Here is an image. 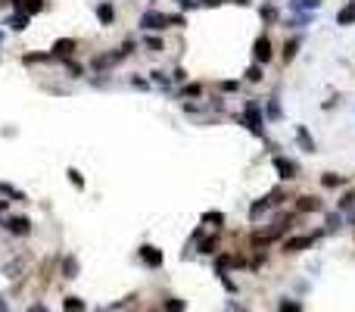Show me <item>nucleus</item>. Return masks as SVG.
Instances as JSON below:
<instances>
[{
	"mask_svg": "<svg viewBox=\"0 0 355 312\" xmlns=\"http://www.w3.org/2000/svg\"><path fill=\"white\" fill-rule=\"evenodd\" d=\"M237 122L240 125H246L256 138H262L265 134V115H262V103L259 100H246L243 103V112L237 115Z\"/></svg>",
	"mask_w": 355,
	"mask_h": 312,
	"instance_id": "f257e3e1",
	"label": "nucleus"
},
{
	"mask_svg": "<svg viewBox=\"0 0 355 312\" xmlns=\"http://www.w3.org/2000/svg\"><path fill=\"white\" fill-rule=\"evenodd\" d=\"M169 25V13H159V10H147L140 16V28L143 31H162Z\"/></svg>",
	"mask_w": 355,
	"mask_h": 312,
	"instance_id": "f03ea898",
	"label": "nucleus"
},
{
	"mask_svg": "<svg viewBox=\"0 0 355 312\" xmlns=\"http://www.w3.org/2000/svg\"><path fill=\"white\" fill-rule=\"evenodd\" d=\"M271 56H274V50H271V37H268V34H259L256 41H253V60H256L259 66H265Z\"/></svg>",
	"mask_w": 355,
	"mask_h": 312,
	"instance_id": "7ed1b4c3",
	"label": "nucleus"
},
{
	"mask_svg": "<svg viewBox=\"0 0 355 312\" xmlns=\"http://www.w3.org/2000/svg\"><path fill=\"white\" fill-rule=\"evenodd\" d=\"M274 172H278V178L281 181H293L296 178V163L293 160H287V156H274Z\"/></svg>",
	"mask_w": 355,
	"mask_h": 312,
	"instance_id": "20e7f679",
	"label": "nucleus"
},
{
	"mask_svg": "<svg viewBox=\"0 0 355 312\" xmlns=\"http://www.w3.org/2000/svg\"><path fill=\"white\" fill-rule=\"evenodd\" d=\"M137 256H140V259H143V265H150V268H159V265L165 262L162 250H156V247H150V244H143V247L137 250Z\"/></svg>",
	"mask_w": 355,
	"mask_h": 312,
	"instance_id": "39448f33",
	"label": "nucleus"
},
{
	"mask_svg": "<svg viewBox=\"0 0 355 312\" xmlns=\"http://www.w3.org/2000/svg\"><path fill=\"white\" fill-rule=\"evenodd\" d=\"M97 22L103 25V28H109L112 22H115V4H112V0H103V4H97Z\"/></svg>",
	"mask_w": 355,
	"mask_h": 312,
	"instance_id": "423d86ee",
	"label": "nucleus"
},
{
	"mask_svg": "<svg viewBox=\"0 0 355 312\" xmlns=\"http://www.w3.org/2000/svg\"><path fill=\"white\" fill-rule=\"evenodd\" d=\"M4 228H7L10 234H19V238H25V234L31 231V222H28L25 216H10V219L4 222Z\"/></svg>",
	"mask_w": 355,
	"mask_h": 312,
	"instance_id": "0eeeda50",
	"label": "nucleus"
},
{
	"mask_svg": "<svg viewBox=\"0 0 355 312\" xmlns=\"http://www.w3.org/2000/svg\"><path fill=\"white\" fill-rule=\"evenodd\" d=\"M315 238H318V234H302V238H287V241H284V253H299V250L311 247V244H315Z\"/></svg>",
	"mask_w": 355,
	"mask_h": 312,
	"instance_id": "6e6552de",
	"label": "nucleus"
},
{
	"mask_svg": "<svg viewBox=\"0 0 355 312\" xmlns=\"http://www.w3.org/2000/svg\"><path fill=\"white\" fill-rule=\"evenodd\" d=\"M324 203L318 197H308V193H302V197L296 200V212H321Z\"/></svg>",
	"mask_w": 355,
	"mask_h": 312,
	"instance_id": "1a4fd4ad",
	"label": "nucleus"
},
{
	"mask_svg": "<svg viewBox=\"0 0 355 312\" xmlns=\"http://www.w3.org/2000/svg\"><path fill=\"white\" fill-rule=\"evenodd\" d=\"M296 144L302 147V153H315V138L308 134L305 125H296Z\"/></svg>",
	"mask_w": 355,
	"mask_h": 312,
	"instance_id": "9d476101",
	"label": "nucleus"
},
{
	"mask_svg": "<svg viewBox=\"0 0 355 312\" xmlns=\"http://www.w3.org/2000/svg\"><path fill=\"white\" fill-rule=\"evenodd\" d=\"M4 25H7L10 31H25V28H28V13H16V16H7V19H4Z\"/></svg>",
	"mask_w": 355,
	"mask_h": 312,
	"instance_id": "9b49d317",
	"label": "nucleus"
},
{
	"mask_svg": "<svg viewBox=\"0 0 355 312\" xmlns=\"http://www.w3.org/2000/svg\"><path fill=\"white\" fill-rule=\"evenodd\" d=\"M72 50H75V41H72V37H62V41L53 44V53H50V56H62V60H69Z\"/></svg>",
	"mask_w": 355,
	"mask_h": 312,
	"instance_id": "f8f14e48",
	"label": "nucleus"
},
{
	"mask_svg": "<svg viewBox=\"0 0 355 312\" xmlns=\"http://www.w3.org/2000/svg\"><path fill=\"white\" fill-rule=\"evenodd\" d=\"M337 25H355V0H349V4L337 13Z\"/></svg>",
	"mask_w": 355,
	"mask_h": 312,
	"instance_id": "ddd939ff",
	"label": "nucleus"
},
{
	"mask_svg": "<svg viewBox=\"0 0 355 312\" xmlns=\"http://www.w3.org/2000/svg\"><path fill=\"white\" fill-rule=\"evenodd\" d=\"M318 7H321V0H290L293 13H315Z\"/></svg>",
	"mask_w": 355,
	"mask_h": 312,
	"instance_id": "4468645a",
	"label": "nucleus"
},
{
	"mask_svg": "<svg viewBox=\"0 0 355 312\" xmlns=\"http://www.w3.org/2000/svg\"><path fill=\"white\" fill-rule=\"evenodd\" d=\"M143 47H147L150 53H162V50H165V41H162L159 34H147V37H143Z\"/></svg>",
	"mask_w": 355,
	"mask_h": 312,
	"instance_id": "2eb2a0df",
	"label": "nucleus"
},
{
	"mask_svg": "<svg viewBox=\"0 0 355 312\" xmlns=\"http://www.w3.org/2000/svg\"><path fill=\"white\" fill-rule=\"evenodd\" d=\"M281 97H268V103H265V112H268V119L271 122H281V103H278Z\"/></svg>",
	"mask_w": 355,
	"mask_h": 312,
	"instance_id": "dca6fc26",
	"label": "nucleus"
},
{
	"mask_svg": "<svg viewBox=\"0 0 355 312\" xmlns=\"http://www.w3.org/2000/svg\"><path fill=\"white\" fill-rule=\"evenodd\" d=\"M299 44H302V37H290V41L284 44V63H293V60H296Z\"/></svg>",
	"mask_w": 355,
	"mask_h": 312,
	"instance_id": "f3484780",
	"label": "nucleus"
},
{
	"mask_svg": "<svg viewBox=\"0 0 355 312\" xmlns=\"http://www.w3.org/2000/svg\"><path fill=\"white\" fill-rule=\"evenodd\" d=\"M321 184H324V187H340V184H346V178L337 175V172H324V175H321Z\"/></svg>",
	"mask_w": 355,
	"mask_h": 312,
	"instance_id": "a211bd4d",
	"label": "nucleus"
},
{
	"mask_svg": "<svg viewBox=\"0 0 355 312\" xmlns=\"http://www.w3.org/2000/svg\"><path fill=\"white\" fill-rule=\"evenodd\" d=\"M162 309H165V312H184V309H187V303H184V300H178V297H169V300L162 303Z\"/></svg>",
	"mask_w": 355,
	"mask_h": 312,
	"instance_id": "6ab92c4d",
	"label": "nucleus"
},
{
	"mask_svg": "<svg viewBox=\"0 0 355 312\" xmlns=\"http://www.w3.org/2000/svg\"><path fill=\"white\" fill-rule=\"evenodd\" d=\"M150 78H153V85H159V88H169V85H172V78H169L162 69H153V72H150Z\"/></svg>",
	"mask_w": 355,
	"mask_h": 312,
	"instance_id": "aec40b11",
	"label": "nucleus"
},
{
	"mask_svg": "<svg viewBox=\"0 0 355 312\" xmlns=\"http://www.w3.org/2000/svg\"><path fill=\"white\" fill-rule=\"evenodd\" d=\"M262 78H265V72H262V66H259V63H253V66L246 69V82H253V85H259V82H262Z\"/></svg>",
	"mask_w": 355,
	"mask_h": 312,
	"instance_id": "412c9836",
	"label": "nucleus"
},
{
	"mask_svg": "<svg viewBox=\"0 0 355 312\" xmlns=\"http://www.w3.org/2000/svg\"><path fill=\"white\" fill-rule=\"evenodd\" d=\"M259 16H262L265 22H278V10H274V4H265V7L259 10Z\"/></svg>",
	"mask_w": 355,
	"mask_h": 312,
	"instance_id": "4be33fe9",
	"label": "nucleus"
},
{
	"mask_svg": "<svg viewBox=\"0 0 355 312\" xmlns=\"http://www.w3.org/2000/svg\"><path fill=\"white\" fill-rule=\"evenodd\" d=\"M66 175H69V181H72L78 190H85V178H81V172H78V169H66Z\"/></svg>",
	"mask_w": 355,
	"mask_h": 312,
	"instance_id": "5701e85b",
	"label": "nucleus"
},
{
	"mask_svg": "<svg viewBox=\"0 0 355 312\" xmlns=\"http://www.w3.org/2000/svg\"><path fill=\"white\" fill-rule=\"evenodd\" d=\"M0 193H7V197H13V200H25V193H22V190L10 187V184H4V181H0Z\"/></svg>",
	"mask_w": 355,
	"mask_h": 312,
	"instance_id": "b1692460",
	"label": "nucleus"
},
{
	"mask_svg": "<svg viewBox=\"0 0 355 312\" xmlns=\"http://www.w3.org/2000/svg\"><path fill=\"white\" fill-rule=\"evenodd\" d=\"M215 250H218V238H206V241L200 244V253H206V256L215 253Z\"/></svg>",
	"mask_w": 355,
	"mask_h": 312,
	"instance_id": "393cba45",
	"label": "nucleus"
},
{
	"mask_svg": "<svg viewBox=\"0 0 355 312\" xmlns=\"http://www.w3.org/2000/svg\"><path fill=\"white\" fill-rule=\"evenodd\" d=\"M62 271H66V278H75V275H78V262L69 256V259L62 262Z\"/></svg>",
	"mask_w": 355,
	"mask_h": 312,
	"instance_id": "a878e982",
	"label": "nucleus"
},
{
	"mask_svg": "<svg viewBox=\"0 0 355 312\" xmlns=\"http://www.w3.org/2000/svg\"><path fill=\"white\" fill-rule=\"evenodd\" d=\"M352 206H355V190H346L340 197V209H352Z\"/></svg>",
	"mask_w": 355,
	"mask_h": 312,
	"instance_id": "bb28decb",
	"label": "nucleus"
},
{
	"mask_svg": "<svg viewBox=\"0 0 355 312\" xmlns=\"http://www.w3.org/2000/svg\"><path fill=\"white\" fill-rule=\"evenodd\" d=\"M281 312H302V306L296 303V300H281V306H278Z\"/></svg>",
	"mask_w": 355,
	"mask_h": 312,
	"instance_id": "cd10ccee",
	"label": "nucleus"
},
{
	"mask_svg": "<svg viewBox=\"0 0 355 312\" xmlns=\"http://www.w3.org/2000/svg\"><path fill=\"white\" fill-rule=\"evenodd\" d=\"M41 10H44V0H28L22 13H28V16H31V13H41Z\"/></svg>",
	"mask_w": 355,
	"mask_h": 312,
	"instance_id": "c85d7f7f",
	"label": "nucleus"
},
{
	"mask_svg": "<svg viewBox=\"0 0 355 312\" xmlns=\"http://www.w3.org/2000/svg\"><path fill=\"white\" fill-rule=\"evenodd\" d=\"M66 309H69V312H81V309H85V303L78 300V297H69V300H66Z\"/></svg>",
	"mask_w": 355,
	"mask_h": 312,
	"instance_id": "c756f323",
	"label": "nucleus"
},
{
	"mask_svg": "<svg viewBox=\"0 0 355 312\" xmlns=\"http://www.w3.org/2000/svg\"><path fill=\"white\" fill-rule=\"evenodd\" d=\"M169 25H175V28H184V25H187V19H184L181 13H172V16H169Z\"/></svg>",
	"mask_w": 355,
	"mask_h": 312,
	"instance_id": "7c9ffc66",
	"label": "nucleus"
},
{
	"mask_svg": "<svg viewBox=\"0 0 355 312\" xmlns=\"http://www.w3.org/2000/svg\"><path fill=\"white\" fill-rule=\"evenodd\" d=\"M200 94H203L200 85H187V88H184V97H200Z\"/></svg>",
	"mask_w": 355,
	"mask_h": 312,
	"instance_id": "2f4dec72",
	"label": "nucleus"
},
{
	"mask_svg": "<svg viewBox=\"0 0 355 312\" xmlns=\"http://www.w3.org/2000/svg\"><path fill=\"white\" fill-rule=\"evenodd\" d=\"M203 222H215V225H221V222H224V216H221V212H206V216H203Z\"/></svg>",
	"mask_w": 355,
	"mask_h": 312,
	"instance_id": "473e14b6",
	"label": "nucleus"
},
{
	"mask_svg": "<svg viewBox=\"0 0 355 312\" xmlns=\"http://www.w3.org/2000/svg\"><path fill=\"white\" fill-rule=\"evenodd\" d=\"M218 88H221V91H227V94H231V91H237V88H240V82H221V85H218Z\"/></svg>",
	"mask_w": 355,
	"mask_h": 312,
	"instance_id": "72a5a7b5",
	"label": "nucleus"
},
{
	"mask_svg": "<svg viewBox=\"0 0 355 312\" xmlns=\"http://www.w3.org/2000/svg\"><path fill=\"white\" fill-rule=\"evenodd\" d=\"M196 7H212L215 10V7H221V0H196Z\"/></svg>",
	"mask_w": 355,
	"mask_h": 312,
	"instance_id": "f704fd0d",
	"label": "nucleus"
},
{
	"mask_svg": "<svg viewBox=\"0 0 355 312\" xmlns=\"http://www.w3.org/2000/svg\"><path fill=\"white\" fill-rule=\"evenodd\" d=\"M340 222H343L340 216H327V228H330V231H333V228H340Z\"/></svg>",
	"mask_w": 355,
	"mask_h": 312,
	"instance_id": "c9c22d12",
	"label": "nucleus"
},
{
	"mask_svg": "<svg viewBox=\"0 0 355 312\" xmlns=\"http://www.w3.org/2000/svg\"><path fill=\"white\" fill-rule=\"evenodd\" d=\"M131 88H140V91H143V88H150V85L143 82V78H137V75H134V78H131Z\"/></svg>",
	"mask_w": 355,
	"mask_h": 312,
	"instance_id": "e433bc0d",
	"label": "nucleus"
},
{
	"mask_svg": "<svg viewBox=\"0 0 355 312\" xmlns=\"http://www.w3.org/2000/svg\"><path fill=\"white\" fill-rule=\"evenodd\" d=\"M178 7H181V10H193V7H196V0H178Z\"/></svg>",
	"mask_w": 355,
	"mask_h": 312,
	"instance_id": "4c0bfd02",
	"label": "nucleus"
},
{
	"mask_svg": "<svg viewBox=\"0 0 355 312\" xmlns=\"http://www.w3.org/2000/svg\"><path fill=\"white\" fill-rule=\"evenodd\" d=\"M184 78H187V72H184V69L178 66V69H175V82H184Z\"/></svg>",
	"mask_w": 355,
	"mask_h": 312,
	"instance_id": "58836bf2",
	"label": "nucleus"
},
{
	"mask_svg": "<svg viewBox=\"0 0 355 312\" xmlns=\"http://www.w3.org/2000/svg\"><path fill=\"white\" fill-rule=\"evenodd\" d=\"M4 4H13L16 10H25V0H4Z\"/></svg>",
	"mask_w": 355,
	"mask_h": 312,
	"instance_id": "ea45409f",
	"label": "nucleus"
},
{
	"mask_svg": "<svg viewBox=\"0 0 355 312\" xmlns=\"http://www.w3.org/2000/svg\"><path fill=\"white\" fill-rule=\"evenodd\" d=\"M31 312H47V309L44 306H31Z\"/></svg>",
	"mask_w": 355,
	"mask_h": 312,
	"instance_id": "a19ab883",
	"label": "nucleus"
},
{
	"mask_svg": "<svg viewBox=\"0 0 355 312\" xmlns=\"http://www.w3.org/2000/svg\"><path fill=\"white\" fill-rule=\"evenodd\" d=\"M237 4H243V7H246V4H249V0H237Z\"/></svg>",
	"mask_w": 355,
	"mask_h": 312,
	"instance_id": "79ce46f5",
	"label": "nucleus"
},
{
	"mask_svg": "<svg viewBox=\"0 0 355 312\" xmlns=\"http://www.w3.org/2000/svg\"><path fill=\"white\" fill-rule=\"evenodd\" d=\"M0 41H4V34H0Z\"/></svg>",
	"mask_w": 355,
	"mask_h": 312,
	"instance_id": "37998d69",
	"label": "nucleus"
}]
</instances>
